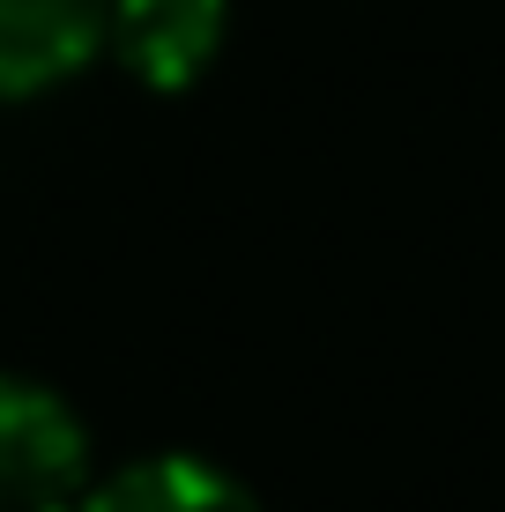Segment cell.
<instances>
[{
    "label": "cell",
    "mask_w": 505,
    "mask_h": 512,
    "mask_svg": "<svg viewBox=\"0 0 505 512\" xmlns=\"http://www.w3.org/2000/svg\"><path fill=\"white\" fill-rule=\"evenodd\" d=\"M90 431L45 379L0 372V512H82Z\"/></svg>",
    "instance_id": "cell-1"
},
{
    "label": "cell",
    "mask_w": 505,
    "mask_h": 512,
    "mask_svg": "<svg viewBox=\"0 0 505 512\" xmlns=\"http://www.w3.org/2000/svg\"><path fill=\"white\" fill-rule=\"evenodd\" d=\"M223 30H231V0H112L104 15V45L149 90H194L216 67Z\"/></svg>",
    "instance_id": "cell-2"
},
{
    "label": "cell",
    "mask_w": 505,
    "mask_h": 512,
    "mask_svg": "<svg viewBox=\"0 0 505 512\" xmlns=\"http://www.w3.org/2000/svg\"><path fill=\"white\" fill-rule=\"evenodd\" d=\"M112 0H0V97H38L104 45Z\"/></svg>",
    "instance_id": "cell-3"
},
{
    "label": "cell",
    "mask_w": 505,
    "mask_h": 512,
    "mask_svg": "<svg viewBox=\"0 0 505 512\" xmlns=\"http://www.w3.org/2000/svg\"><path fill=\"white\" fill-rule=\"evenodd\" d=\"M82 512H260L246 483H231L223 468L194 461V453H156L119 475L90 483Z\"/></svg>",
    "instance_id": "cell-4"
}]
</instances>
